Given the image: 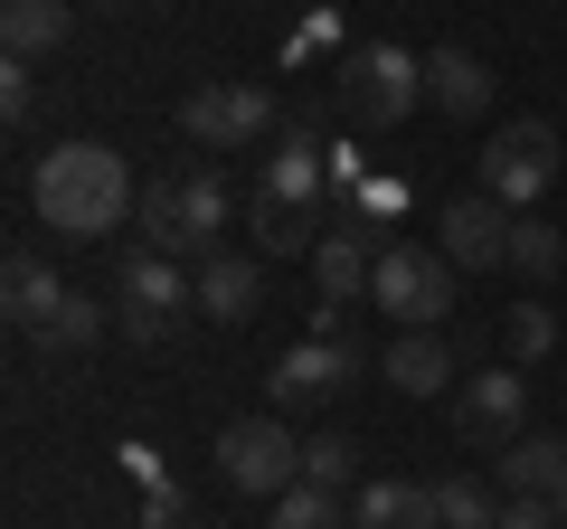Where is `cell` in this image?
Wrapping results in <instances>:
<instances>
[{
  "mask_svg": "<svg viewBox=\"0 0 567 529\" xmlns=\"http://www.w3.org/2000/svg\"><path fill=\"white\" fill-rule=\"evenodd\" d=\"M142 529H181V491H152V510H142Z\"/></svg>",
  "mask_w": 567,
  "mask_h": 529,
  "instance_id": "28",
  "label": "cell"
},
{
  "mask_svg": "<svg viewBox=\"0 0 567 529\" xmlns=\"http://www.w3.org/2000/svg\"><path fill=\"white\" fill-rule=\"evenodd\" d=\"M350 378H360V350L350 341H303V350H284V360L265 369V397H275V416H293V407L341 397Z\"/></svg>",
  "mask_w": 567,
  "mask_h": 529,
  "instance_id": "10",
  "label": "cell"
},
{
  "mask_svg": "<svg viewBox=\"0 0 567 529\" xmlns=\"http://www.w3.org/2000/svg\"><path fill=\"white\" fill-rule=\"evenodd\" d=\"M350 529H435V491L425 483H360Z\"/></svg>",
  "mask_w": 567,
  "mask_h": 529,
  "instance_id": "20",
  "label": "cell"
},
{
  "mask_svg": "<svg viewBox=\"0 0 567 529\" xmlns=\"http://www.w3.org/2000/svg\"><path fill=\"white\" fill-rule=\"evenodd\" d=\"M558 312L548 303H511V322H502V350H511V369H529V360H548V350H558Z\"/></svg>",
  "mask_w": 567,
  "mask_h": 529,
  "instance_id": "23",
  "label": "cell"
},
{
  "mask_svg": "<svg viewBox=\"0 0 567 529\" xmlns=\"http://www.w3.org/2000/svg\"><path fill=\"white\" fill-rule=\"evenodd\" d=\"M502 264H511V274H529V284H548V274L567 264V237L539 218V208H520V218H511V256H502Z\"/></svg>",
  "mask_w": 567,
  "mask_h": 529,
  "instance_id": "21",
  "label": "cell"
},
{
  "mask_svg": "<svg viewBox=\"0 0 567 529\" xmlns=\"http://www.w3.org/2000/svg\"><path fill=\"white\" fill-rule=\"evenodd\" d=\"M492 529H558V510H548V501H529V491H511Z\"/></svg>",
  "mask_w": 567,
  "mask_h": 529,
  "instance_id": "27",
  "label": "cell"
},
{
  "mask_svg": "<svg viewBox=\"0 0 567 529\" xmlns=\"http://www.w3.org/2000/svg\"><path fill=\"white\" fill-rule=\"evenodd\" d=\"M142 246L152 256H218V227H227V189H218V170H162V180H142Z\"/></svg>",
  "mask_w": 567,
  "mask_h": 529,
  "instance_id": "2",
  "label": "cell"
},
{
  "mask_svg": "<svg viewBox=\"0 0 567 529\" xmlns=\"http://www.w3.org/2000/svg\"><path fill=\"white\" fill-rule=\"evenodd\" d=\"M567 483V435H511L502 445V491H529V501H548V491Z\"/></svg>",
  "mask_w": 567,
  "mask_h": 529,
  "instance_id": "19",
  "label": "cell"
},
{
  "mask_svg": "<svg viewBox=\"0 0 567 529\" xmlns=\"http://www.w3.org/2000/svg\"><path fill=\"white\" fill-rule=\"evenodd\" d=\"M0 123H10V133H29V123H39V85H29L20 66L0 76Z\"/></svg>",
  "mask_w": 567,
  "mask_h": 529,
  "instance_id": "26",
  "label": "cell"
},
{
  "mask_svg": "<svg viewBox=\"0 0 567 529\" xmlns=\"http://www.w3.org/2000/svg\"><path fill=\"white\" fill-rule=\"evenodd\" d=\"M454 426H464L473 445L502 454L511 435H529V378H520L511 360H502V369H483V378H464V387H454Z\"/></svg>",
  "mask_w": 567,
  "mask_h": 529,
  "instance_id": "11",
  "label": "cell"
},
{
  "mask_svg": "<svg viewBox=\"0 0 567 529\" xmlns=\"http://www.w3.org/2000/svg\"><path fill=\"white\" fill-rule=\"evenodd\" d=\"M29 199H39V218L58 227V237H114V227L142 208V189H133V170H123V152L48 143L39 170H29Z\"/></svg>",
  "mask_w": 567,
  "mask_h": 529,
  "instance_id": "1",
  "label": "cell"
},
{
  "mask_svg": "<svg viewBox=\"0 0 567 529\" xmlns=\"http://www.w3.org/2000/svg\"><path fill=\"white\" fill-rule=\"evenodd\" d=\"M341 104H350V123H369V133L406 123L425 104V58H416V48H398V39L350 48V58H341Z\"/></svg>",
  "mask_w": 567,
  "mask_h": 529,
  "instance_id": "4",
  "label": "cell"
},
{
  "mask_svg": "<svg viewBox=\"0 0 567 529\" xmlns=\"http://www.w3.org/2000/svg\"><path fill=\"white\" fill-rule=\"evenodd\" d=\"M435 246H445L454 274H483V264L511 256V208L483 199V189H473V199H445L435 208Z\"/></svg>",
  "mask_w": 567,
  "mask_h": 529,
  "instance_id": "12",
  "label": "cell"
},
{
  "mask_svg": "<svg viewBox=\"0 0 567 529\" xmlns=\"http://www.w3.org/2000/svg\"><path fill=\"white\" fill-rule=\"evenodd\" d=\"M66 29H76V10H66V0H0V48H10V66L66 48Z\"/></svg>",
  "mask_w": 567,
  "mask_h": 529,
  "instance_id": "17",
  "label": "cell"
},
{
  "mask_svg": "<svg viewBox=\"0 0 567 529\" xmlns=\"http://www.w3.org/2000/svg\"><path fill=\"white\" fill-rule=\"evenodd\" d=\"M379 378L398 387V397H435V387H464V378H454L445 331H398V341L379 350Z\"/></svg>",
  "mask_w": 567,
  "mask_h": 529,
  "instance_id": "13",
  "label": "cell"
},
{
  "mask_svg": "<svg viewBox=\"0 0 567 529\" xmlns=\"http://www.w3.org/2000/svg\"><path fill=\"white\" fill-rule=\"evenodd\" d=\"M218 473H227V491L284 501L303 483V445L284 435V416H237V426H218Z\"/></svg>",
  "mask_w": 567,
  "mask_h": 529,
  "instance_id": "6",
  "label": "cell"
},
{
  "mask_svg": "<svg viewBox=\"0 0 567 529\" xmlns=\"http://www.w3.org/2000/svg\"><path fill=\"white\" fill-rule=\"evenodd\" d=\"M303 483L312 491H350L360 483V445H350V435H312L303 445Z\"/></svg>",
  "mask_w": 567,
  "mask_h": 529,
  "instance_id": "24",
  "label": "cell"
},
{
  "mask_svg": "<svg viewBox=\"0 0 567 529\" xmlns=\"http://www.w3.org/2000/svg\"><path fill=\"white\" fill-rule=\"evenodd\" d=\"M548 510H558V529H567V483H558V491H548Z\"/></svg>",
  "mask_w": 567,
  "mask_h": 529,
  "instance_id": "29",
  "label": "cell"
},
{
  "mask_svg": "<svg viewBox=\"0 0 567 529\" xmlns=\"http://www.w3.org/2000/svg\"><path fill=\"white\" fill-rule=\"evenodd\" d=\"M256 303H265V264L256 256H227V246L199 256V312L208 322H246Z\"/></svg>",
  "mask_w": 567,
  "mask_h": 529,
  "instance_id": "14",
  "label": "cell"
},
{
  "mask_svg": "<svg viewBox=\"0 0 567 529\" xmlns=\"http://www.w3.org/2000/svg\"><path fill=\"white\" fill-rule=\"evenodd\" d=\"M246 227H256V256H312V246L331 237V227H322V208H293V199H275V189H256Z\"/></svg>",
  "mask_w": 567,
  "mask_h": 529,
  "instance_id": "18",
  "label": "cell"
},
{
  "mask_svg": "<svg viewBox=\"0 0 567 529\" xmlns=\"http://www.w3.org/2000/svg\"><path fill=\"white\" fill-rule=\"evenodd\" d=\"M548 180H558V133H548L539 114H511L502 133L483 143V199H502L511 218H520Z\"/></svg>",
  "mask_w": 567,
  "mask_h": 529,
  "instance_id": "8",
  "label": "cell"
},
{
  "mask_svg": "<svg viewBox=\"0 0 567 529\" xmlns=\"http://www.w3.org/2000/svg\"><path fill=\"white\" fill-rule=\"evenodd\" d=\"M425 95H435V114L473 123L492 104V66L473 58V48H435V58H425Z\"/></svg>",
  "mask_w": 567,
  "mask_h": 529,
  "instance_id": "16",
  "label": "cell"
},
{
  "mask_svg": "<svg viewBox=\"0 0 567 529\" xmlns=\"http://www.w3.org/2000/svg\"><path fill=\"white\" fill-rule=\"evenodd\" d=\"M0 284H10V322H20L39 350H95V341H104V303H95L85 284H58L29 246L10 256V274H0Z\"/></svg>",
  "mask_w": 567,
  "mask_h": 529,
  "instance_id": "3",
  "label": "cell"
},
{
  "mask_svg": "<svg viewBox=\"0 0 567 529\" xmlns=\"http://www.w3.org/2000/svg\"><path fill=\"white\" fill-rule=\"evenodd\" d=\"M181 133L218 162V152H246V143H265L275 133V95L265 85H246V76H227V85H199V95L181 104Z\"/></svg>",
  "mask_w": 567,
  "mask_h": 529,
  "instance_id": "9",
  "label": "cell"
},
{
  "mask_svg": "<svg viewBox=\"0 0 567 529\" xmlns=\"http://www.w3.org/2000/svg\"><path fill=\"white\" fill-rule=\"evenodd\" d=\"M114 303H123V331L152 350V341H171V331H181V312H199V274H181L171 256H152V246H142V256H123Z\"/></svg>",
  "mask_w": 567,
  "mask_h": 529,
  "instance_id": "7",
  "label": "cell"
},
{
  "mask_svg": "<svg viewBox=\"0 0 567 529\" xmlns=\"http://www.w3.org/2000/svg\"><path fill=\"white\" fill-rule=\"evenodd\" d=\"M275 529H350V510H341V491H312V483H293L275 501Z\"/></svg>",
  "mask_w": 567,
  "mask_h": 529,
  "instance_id": "25",
  "label": "cell"
},
{
  "mask_svg": "<svg viewBox=\"0 0 567 529\" xmlns=\"http://www.w3.org/2000/svg\"><path fill=\"white\" fill-rule=\"evenodd\" d=\"M435 491V529H492L502 520V491L492 483H425Z\"/></svg>",
  "mask_w": 567,
  "mask_h": 529,
  "instance_id": "22",
  "label": "cell"
},
{
  "mask_svg": "<svg viewBox=\"0 0 567 529\" xmlns=\"http://www.w3.org/2000/svg\"><path fill=\"white\" fill-rule=\"evenodd\" d=\"M369 303H379L398 331H435V322H445V303H454V264H445V246H406V237L379 246Z\"/></svg>",
  "mask_w": 567,
  "mask_h": 529,
  "instance_id": "5",
  "label": "cell"
},
{
  "mask_svg": "<svg viewBox=\"0 0 567 529\" xmlns=\"http://www.w3.org/2000/svg\"><path fill=\"white\" fill-rule=\"evenodd\" d=\"M369 274H379V246H369V227H331V237L312 246V284H322V303L369 293Z\"/></svg>",
  "mask_w": 567,
  "mask_h": 529,
  "instance_id": "15",
  "label": "cell"
}]
</instances>
